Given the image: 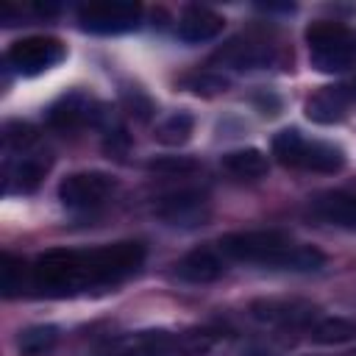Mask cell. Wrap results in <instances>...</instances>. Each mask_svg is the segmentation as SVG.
<instances>
[{
    "instance_id": "7402d4cb",
    "label": "cell",
    "mask_w": 356,
    "mask_h": 356,
    "mask_svg": "<svg viewBox=\"0 0 356 356\" xmlns=\"http://www.w3.org/2000/svg\"><path fill=\"white\" fill-rule=\"evenodd\" d=\"M192 131H195V117L189 114V111H175V114H170L167 120H161L159 125H156V142H161V145H170V147H178V145H184L189 136H192Z\"/></svg>"
},
{
    "instance_id": "5bb4252c",
    "label": "cell",
    "mask_w": 356,
    "mask_h": 356,
    "mask_svg": "<svg viewBox=\"0 0 356 356\" xmlns=\"http://www.w3.org/2000/svg\"><path fill=\"white\" fill-rule=\"evenodd\" d=\"M225 19L211 11L209 6H186L178 17V39L186 44H200V42H211L220 36Z\"/></svg>"
},
{
    "instance_id": "8fae6325",
    "label": "cell",
    "mask_w": 356,
    "mask_h": 356,
    "mask_svg": "<svg viewBox=\"0 0 356 356\" xmlns=\"http://www.w3.org/2000/svg\"><path fill=\"white\" fill-rule=\"evenodd\" d=\"M153 211L167 225L195 228V225H203L209 220L211 206H209V197L203 192H197V189H178V192H170V195L159 197Z\"/></svg>"
},
{
    "instance_id": "484cf974",
    "label": "cell",
    "mask_w": 356,
    "mask_h": 356,
    "mask_svg": "<svg viewBox=\"0 0 356 356\" xmlns=\"http://www.w3.org/2000/svg\"><path fill=\"white\" fill-rule=\"evenodd\" d=\"M253 100H256V106L261 108V114H267V117H275V114H278V108H281V100H278L273 92H267V89H261Z\"/></svg>"
},
{
    "instance_id": "4fadbf2b",
    "label": "cell",
    "mask_w": 356,
    "mask_h": 356,
    "mask_svg": "<svg viewBox=\"0 0 356 356\" xmlns=\"http://www.w3.org/2000/svg\"><path fill=\"white\" fill-rule=\"evenodd\" d=\"M353 100H356V89L348 83L323 86L306 100V117L317 125H334L348 114V106Z\"/></svg>"
},
{
    "instance_id": "5b68a950",
    "label": "cell",
    "mask_w": 356,
    "mask_h": 356,
    "mask_svg": "<svg viewBox=\"0 0 356 356\" xmlns=\"http://www.w3.org/2000/svg\"><path fill=\"white\" fill-rule=\"evenodd\" d=\"M309 61L317 72L337 75L345 72L356 58V31L345 22L317 19L306 28Z\"/></svg>"
},
{
    "instance_id": "603a6c76",
    "label": "cell",
    "mask_w": 356,
    "mask_h": 356,
    "mask_svg": "<svg viewBox=\"0 0 356 356\" xmlns=\"http://www.w3.org/2000/svg\"><path fill=\"white\" fill-rule=\"evenodd\" d=\"M184 86L195 95H217V92H225L228 89V81L222 75H214V72H195L189 78H184Z\"/></svg>"
},
{
    "instance_id": "d4e9b609",
    "label": "cell",
    "mask_w": 356,
    "mask_h": 356,
    "mask_svg": "<svg viewBox=\"0 0 356 356\" xmlns=\"http://www.w3.org/2000/svg\"><path fill=\"white\" fill-rule=\"evenodd\" d=\"M122 103H125V108H128L134 117H139V120H147V117L153 114V100H150L139 86H125V89H122Z\"/></svg>"
},
{
    "instance_id": "3957f363",
    "label": "cell",
    "mask_w": 356,
    "mask_h": 356,
    "mask_svg": "<svg viewBox=\"0 0 356 356\" xmlns=\"http://www.w3.org/2000/svg\"><path fill=\"white\" fill-rule=\"evenodd\" d=\"M222 334L209 328L195 331H134L108 339L97 356H211Z\"/></svg>"
},
{
    "instance_id": "e0dca14e",
    "label": "cell",
    "mask_w": 356,
    "mask_h": 356,
    "mask_svg": "<svg viewBox=\"0 0 356 356\" xmlns=\"http://www.w3.org/2000/svg\"><path fill=\"white\" fill-rule=\"evenodd\" d=\"M312 214L337 228H356V195L350 192H323L309 203Z\"/></svg>"
},
{
    "instance_id": "ba28073f",
    "label": "cell",
    "mask_w": 356,
    "mask_h": 356,
    "mask_svg": "<svg viewBox=\"0 0 356 356\" xmlns=\"http://www.w3.org/2000/svg\"><path fill=\"white\" fill-rule=\"evenodd\" d=\"M67 56L64 44L56 36H22L17 39L8 53H6V64L17 72V75H42L47 70H53L56 64H61Z\"/></svg>"
},
{
    "instance_id": "9a60e30c",
    "label": "cell",
    "mask_w": 356,
    "mask_h": 356,
    "mask_svg": "<svg viewBox=\"0 0 356 356\" xmlns=\"http://www.w3.org/2000/svg\"><path fill=\"white\" fill-rule=\"evenodd\" d=\"M225 273V256L211 248L189 250L175 261V275L186 284H211Z\"/></svg>"
},
{
    "instance_id": "ac0fdd59",
    "label": "cell",
    "mask_w": 356,
    "mask_h": 356,
    "mask_svg": "<svg viewBox=\"0 0 356 356\" xmlns=\"http://www.w3.org/2000/svg\"><path fill=\"white\" fill-rule=\"evenodd\" d=\"M220 167H222L228 175L239 178V181H259V178L267 175L270 161H267V156H264L259 147H239V150L222 153Z\"/></svg>"
},
{
    "instance_id": "7a4b0ae2",
    "label": "cell",
    "mask_w": 356,
    "mask_h": 356,
    "mask_svg": "<svg viewBox=\"0 0 356 356\" xmlns=\"http://www.w3.org/2000/svg\"><path fill=\"white\" fill-rule=\"evenodd\" d=\"M217 250L225 259L245 261V264H261V267H270V270L314 273L325 264L323 250H317L314 245L295 242L289 234L275 231V228L225 234L217 242Z\"/></svg>"
},
{
    "instance_id": "8992f818",
    "label": "cell",
    "mask_w": 356,
    "mask_h": 356,
    "mask_svg": "<svg viewBox=\"0 0 356 356\" xmlns=\"http://www.w3.org/2000/svg\"><path fill=\"white\" fill-rule=\"evenodd\" d=\"M142 22V6L131 0H92L78 8V25L86 33L120 36L136 31Z\"/></svg>"
},
{
    "instance_id": "6da1fadb",
    "label": "cell",
    "mask_w": 356,
    "mask_h": 356,
    "mask_svg": "<svg viewBox=\"0 0 356 356\" xmlns=\"http://www.w3.org/2000/svg\"><path fill=\"white\" fill-rule=\"evenodd\" d=\"M145 261L142 242H114L86 250L56 248L31 261L28 289L47 298H72L100 286H117Z\"/></svg>"
},
{
    "instance_id": "cb8c5ba5",
    "label": "cell",
    "mask_w": 356,
    "mask_h": 356,
    "mask_svg": "<svg viewBox=\"0 0 356 356\" xmlns=\"http://www.w3.org/2000/svg\"><path fill=\"white\" fill-rule=\"evenodd\" d=\"M147 167H150V172H161V175L175 178V175H189V172H195V170H197V161L189 159V156H167V159H153Z\"/></svg>"
},
{
    "instance_id": "9c48e42d",
    "label": "cell",
    "mask_w": 356,
    "mask_h": 356,
    "mask_svg": "<svg viewBox=\"0 0 356 356\" xmlns=\"http://www.w3.org/2000/svg\"><path fill=\"white\" fill-rule=\"evenodd\" d=\"M117 189V178L100 170H83V172H70L58 184V200L67 209L86 211L103 206Z\"/></svg>"
},
{
    "instance_id": "44dd1931",
    "label": "cell",
    "mask_w": 356,
    "mask_h": 356,
    "mask_svg": "<svg viewBox=\"0 0 356 356\" xmlns=\"http://www.w3.org/2000/svg\"><path fill=\"white\" fill-rule=\"evenodd\" d=\"M56 342H58V328L50 325V323L28 325L17 337V348H19L22 356H44V353H50L56 348Z\"/></svg>"
},
{
    "instance_id": "30bf717a",
    "label": "cell",
    "mask_w": 356,
    "mask_h": 356,
    "mask_svg": "<svg viewBox=\"0 0 356 356\" xmlns=\"http://www.w3.org/2000/svg\"><path fill=\"white\" fill-rule=\"evenodd\" d=\"M250 317L273 328H312L320 320L314 303L300 298H259L248 306Z\"/></svg>"
},
{
    "instance_id": "277c9868",
    "label": "cell",
    "mask_w": 356,
    "mask_h": 356,
    "mask_svg": "<svg viewBox=\"0 0 356 356\" xmlns=\"http://www.w3.org/2000/svg\"><path fill=\"white\" fill-rule=\"evenodd\" d=\"M273 156L284 167L312 172H339L345 167L342 147L323 139H306L298 128H284L273 136Z\"/></svg>"
},
{
    "instance_id": "7c38bea8",
    "label": "cell",
    "mask_w": 356,
    "mask_h": 356,
    "mask_svg": "<svg viewBox=\"0 0 356 356\" xmlns=\"http://www.w3.org/2000/svg\"><path fill=\"white\" fill-rule=\"evenodd\" d=\"M100 117H103L100 106L89 95H83V92H67L58 100H53L47 106V111H44V122L53 131H61V134H70V131H81L86 125H95Z\"/></svg>"
},
{
    "instance_id": "d6986e66",
    "label": "cell",
    "mask_w": 356,
    "mask_h": 356,
    "mask_svg": "<svg viewBox=\"0 0 356 356\" xmlns=\"http://www.w3.org/2000/svg\"><path fill=\"white\" fill-rule=\"evenodd\" d=\"M28 281H31V264L14 253H3L0 256V292H3V298H17V295L28 292Z\"/></svg>"
},
{
    "instance_id": "2e32d148",
    "label": "cell",
    "mask_w": 356,
    "mask_h": 356,
    "mask_svg": "<svg viewBox=\"0 0 356 356\" xmlns=\"http://www.w3.org/2000/svg\"><path fill=\"white\" fill-rule=\"evenodd\" d=\"M17 156H22V153H17ZM8 159H14V156H6V192H33L39 184H42V178L47 175V170H50V156L44 153H31V156H22L19 161H8Z\"/></svg>"
},
{
    "instance_id": "ffe728a7",
    "label": "cell",
    "mask_w": 356,
    "mask_h": 356,
    "mask_svg": "<svg viewBox=\"0 0 356 356\" xmlns=\"http://www.w3.org/2000/svg\"><path fill=\"white\" fill-rule=\"evenodd\" d=\"M309 339L317 345H342L356 339V323L348 317H320L309 328Z\"/></svg>"
},
{
    "instance_id": "52a82bcc",
    "label": "cell",
    "mask_w": 356,
    "mask_h": 356,
    "mask_svg": "<svg viewBox=\"0 0 356 356\" xmlns=\"http://www.w3.org/2000/svg\"><path fill=\"white\" fill-rule=\"evenodd\" d=\"M281 61V47L259 33H239L217 47L211 56V64H220L225 70L250 72V70H267Z\"/></svg>"
}]
</instances>
